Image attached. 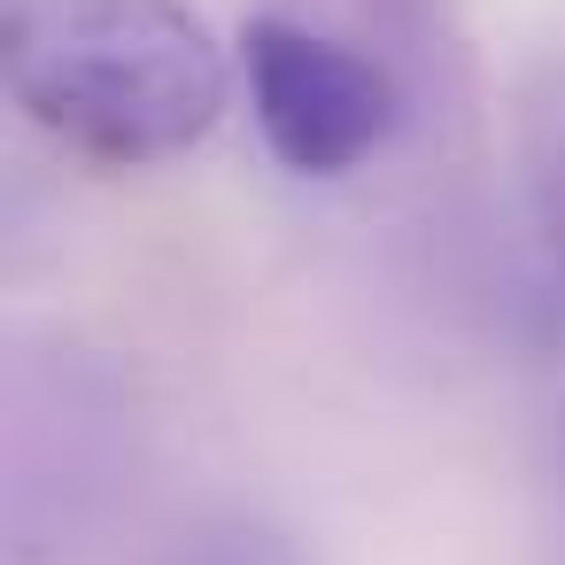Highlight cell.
<instances>
[{"label":"cell","mask_w":565,"mask_h":565,"mask_svg":"<svg viewBox=\"0 0 565 565\" xmlns=\"http://www.w3.org/2000/svg\"><path fill=\"white\" fill-rule=\"evenodd\" d=\"M0 71L55 148L102 171L194 156L241 78L186 0H0Z\"/></svg>","instance_id":"6da1fadb"},{"label":"cell","mask_w":565,"mask_h":565,"mask_svg":"<svg viewBox=\"0 0 565 565\" xmlns=\"http://www.w3.org/2000/svg\"><path fill=\"white\" fill-rule=\"evenodd\" d=\"M241 94L256 109L264 148L295 179H349L372 163L395 132V71L364 47H341L295 17H248L241 24Z\"/></svg>","instance_id":"7a4b0ae2"},{"label":"cell","mask_w":565,"mask_h":565,"mask_svg":"<svg viewBox=\"0 0 565 565\" xmlns=\"http://www.w3.org/2000/svg\"><path fill=\"white\" fill-rule=\"evenodd\" d=\"M526 194H534V225H542V248L565 279V117H542L526 132Z\"/></svg>","instance_id":"3957f363"},{"label":"cell","mask_w":565,"mask_h":565,"mask_svg":"<svg viewBox=\"0 0 565 565\" xmlns=\"http://www.w3.org/2000/svg\"><path fill=\"white\" fill-rule=\"evenodd\" d=\"M372 17H387V24H403V32H434L441 0H372Z\"/></svg>","instance_id":"277c9868"}]
</instances>
